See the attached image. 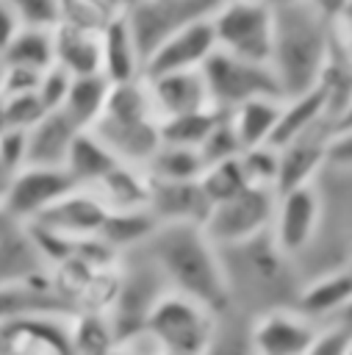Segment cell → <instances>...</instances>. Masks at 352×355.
Instances as JSON below:
<instances>
[{
	"label": "cell",
	"instance_id": "26",
	"mask_svg": "<svg viewBox=\"0 0 352 355\" xmlns=\"http://www.w3.org/2000/svg\"><path fill=\"white\" fill-rule=\"evenodd\" d=\"M116 164L119 161L89 130H80L69 147V155L64 161V172L69 175V180L78 189H94Z\"/></svg>",
	"mask_w": 352,
	"mask_h": 355
},
{
	"label": "cell",
	"instance_id": "4",
	"mask_svg": "<svg viewBox=\"0 0 352 355\" xmlns=\"http://www.w3.org/2000/svg\"><path fill=\"white\" fill-rule=\"evenodd\" d=\"M144 330L158 341L164 352L208 355L219 333V316L191 297L164 291L147 311Z\"/></svg>",
	"mask_w": 352,
	"mask_h": 355
},
{
	"label": "cell",
	"instance_id": "43",
	"mask_svg": "<svg viewBox=\"0 0 352 355\" xmlns=\"http://www.w3.org/2000/svg\"><path fill=\"white\" fill-rule=\"evenodd\" d=\"M341 133H352V92L333 116V136H341Z\"/></svg>",
	"mask_w": 352,
	"mask_h": 355
},
{
	"label": "cell",
	"instance_id": "41",
	"mask_svg": "<svg viewBox=\"0 0 352 355\" xmlns=\"http://www.w3.org/2000/svg\"><path fill=\"white\" fill-rule=\"evenodd\" d=\"M19 31H22V22L17 17L14 3H0V58L8 50V44L17 39Z\"/></svg>",
	"mask_w": 352,
	"mask_h": 355
},
{
	"label": "cell",
	"instance_id": "2",
	"mask_svg": "<svg viewBox=\"0 0 352 355\" xmlns=\"http://www.w3.org/2000/svg\"><path fill=\"white\" fill-rule=\"evenodd\" d=\"M158 269L169 291L191 297L216 316L230 302V275L222 252L208 241L200 225H158L139 247Z\"/></svg>",
	"mask_w": 352,
	"mask_h": 355
},
{
	"label": "cell",
	"instance_id": "18",
	"mask_svg": "<svg viewBox=\"0 0 352 355\" xmlns=\"http://www.w3.org/2000/svg\"><path fill=\"white\" fill-rule=\"evenodd\" d=\"M335 116V100H333V92L319 83L316 89L305 92V94H297V97H288L283 100V108H280V119H277V128L269 139V144L274 150L285 147L288 141L310 133L313 128L324 125V122H333Z\"/></svg>",
	"mask_w": 352,
	"mask_h": 355
},
{
	"label": "cell",
	"instance_id": "3",
	"mask_svg": "<svg viewBox=\"0 0 352 355\" xmlns=\"http://www.w3.org/2000/svg\"><path fill=\"white\" fill-rule=\"evenodd\" d=\"M89 133L119 164L144 169L161 147V122L152 111L147 83L139 78L111 86L105 108Z\"/></svg>",
	"mask_w": 352,
	"mask_h": 355
},
{
	"label": "cell",
	"instance_id": "25",
	"mask_svg": "<svg viewBox=\"0 0 352 355\" xmlns=\"http://www.w3.org/2000/svg\"><path fill=\"white\" fill-rule=\"evenodd\" d=\"M280 108H283L280 97H258V100H249L227 114L241 153L269 144V139L277 128V119H280Z\"/></svg>",
	"mask_w": 352,
	"mask_h": 355
},
{
	"label": "cell",
	"instance_id": "14",
	"mask_svg": "<svg viewBox=\"0 0 352 355\" xmlns=\"http://www.w3.org/2000/svg\"><path fill=\"white\" fill-rule=\"evenodd\" d=\"M47 269L50 266L33 241L30 225L0 208V286L42 277Z\"/></svg>",
	"mask_w": 352,
	"mask_h": 355
},
{
	"label": "cell",
	"instance_id": "23",
	"mask_svg": "<svg viewBox=\"0 0 352 355\" xmlns=\"http://www.w3.org/2000/svg\"><path fill=\"white\" fill-rule=\"evenodd\" d=\"M111 214H130V211H150L152 180L144 169L116 164L94 189H91Z\"/></svg>",
	"mask_w": 352,
	"mask_h": 355
},
{
	"label": "cell",
	"instance_id": "36",
	"mask_svg": "<svg viewBox=\"0 0 352 355\" xmlns=\"http://www.w3.org/2000/svg\"><path fill=\"white\" fill-rule=\"evenodd\" d=\"M69 83H72V75L64 72L61 67H50L39 75L36 80V100L42 103L44 111H61L64 100H67V92H69Z\"/></svg>",
	"mask_w": 352,
	"mask_h": 355
},
{
	"label": "cell",
	"instance_id": "20",
	"mask_svg": "<svg viewBox=\"0 0 352 355\" xmlns=\"http://www.w3.org/2000/svg\"><path fill=\"white\" fill-rule=\"evenodd\" d=\"M352 300V266L330 269L313 280H308L294 300V311L310 319L319 327H327L333 316Z\"/></svg>",
	"mask_w": 352,
	"mask_h": 355
},
{
	"label": "cell",
	"instance_id": "9",
	"mask_svg": "<svg viewBox=\"0 0 352 355\" xmlns=\"http://www.w3.org/2000/svg\"><path fill=\"white\" fill-rule=\"evenodd\" d=\"M319 227H322V194L316 183L277 191L269 239L285 258L305 252L316 239Z\"/></svg>",
	"mask_w": 352,
	"mask_h": 355
},
{
	"label": "cell",
	"instance_id": "32",
	"mask_svg": "<svg viewBox=\"0 0 352 355\" xmlns=\"http://www.w3.org/2000/svg\"><path fill=\"white\" fill-rule=\"evenodd\" d=\"M200 189L205 194V200L211 205L216 202H225L230 197H236L238 191H244L249 183L241 172V164H238V155L230 158V161H219V164H208L200 175Z\"/></svg>",
	"mask_w": 352,
	"mask_h": 355
},
{
	"label": "cell",
	"instance_id": "31",
	"mask_svg": "<svg viewBox=\"0 0 352 355\" xmlns=\"http://www.w3.org/2000/svg\"><path fill=\"white\" fill-rule=\"evenodd\" d=\"M219 119H222V111H216V108L177 116V119H166V122H161V144L200 153V147L205 144V139L211 136V130L216 128Z\"/></svg>",
	"mask_w": 352,
	"mask_h": 355
},
{
	"label": "cell",
	"instance_id": "5",
	"mask_svg": "<svg viewBox=\"0 0 352 355\" xmlns=\"http://www.w3.org/2000/svg\"><path fill=\"white\" fill-rule=\"evenodd\" d=\"M216 50L241 61L269 64L274 39V6L266 0L216 3L211 11Z\"/></svg>",
	"mask_w": 352,
	"mask_h": 355
},
{
	"label": "cell",
	"instance_id": "44",
	"mask_svg": "<svg viewBox=\"0 0 352 355\" xmlns=\"http://www.w3.org/2000/svg\"><path fill=\"white\" fill-rule=\"evenodd\" d=\"M327 327H335V330H341L344 336H352V300L333 316V322H330Z\"/></svg>",
	"mask_w": 352,
	"mask_h": 355
},
{
	"label": "cell",
	"instance_id": "42",
	"mask_svg": "<svg viewBox=\"0 0 352 355\" xmlns=\"http://www.w3.org/2000/svg\"><path fill=\"white\" fill-rule=\"evenodd\" d=\"M327 164L333 166H352V133L333 136L327 147Z\"/></svg>",
	"mask_w": 352,
	"mask_h": 355
},
{
	"label": "cell",
	"instance_id": "40",
	"mask_svg": "<svg viewBox=\"0 0 352 355\" xmlns=\"http://www.w3.org/2000/svg\"><path fill=\"white\" fill-rule=\"evenodd\" d=\"M346 338L341 330L335 327H322L319 338L313 341V347L305 352V355H344V347H346Z\"/></svg>",
	"mask_w": 352,
	"mask_h": 355
},
{
	"label": "cell",
	"instance_id": "11",
	"mask_svg": "<svg viewBox=\"0 0 352 355\" xmlns=\"http://www.w3.org/2000/svg\"><path fill=\"white\" fill-rule=\"evenodd\" d=\"M322 327L294 308H269L249 322L247 344L252 355H305Z\"/></svg>",
	"mask_w": 352,
	"mask_h": 355
},
{
	"label": "cell",
	"instance_id": "1",
	"mask_svg": "<svg viewBox=\"0 0 352 355\" xmlns=\"http://www.w3.org/2000/svg\"><path fill=\"white\" fill-rule=\"evenodd\" d=\"M274 6V39L269 69L280 86L283 100L305 94L324 80L335 19L333 6L313 0H280Z\"/></svg>",
	"mask_w": 352,
	"mask_h": 355
},
{
	"label": "cell",
	"instance_id": "38",
	"mask_svg": "<svg viewBox=\"0 0 352 355\" xmlns=\"http://www.w3.org/2000/svg\"><path fill=\"white\" fill-rule=\"evenodd\" d=\"M0 166L11 175L25 169V130L0 133Z\"/></svg>",
	"mask_w": 352,
	"mask_h": 355
},
{
	"label": "cell",
	"instance_id": "17",
	"mask_svg": "<svg viewBox=\"0 0 352 355\" xmlns=\"http://www.w3.org/2000/svg\"><path fill=\"white\" fill-rule=\"evenodd\" d=\"M333 141V122H324L313 128L310 133L288 141L277 150L280 155V172H277V191L299 189L308 183H316V175L322 166H327V147Z\"/></svg>",
	"mask_w": 352,
	"mask_h": 355
},
{
	"label": "cell",
	"instance_id": "28",
	"mask_svg": "<svg viewBox=\"0 0 352 355\" xmlns=\"http://www.w3.org/2000/svg\"><path fill=\"white\" fill-rule=\"evenodd\" d=\"M108 92H111V83H108L103 75L72 78L61 111H64L80 130H89V128L100 119V114H103V108H105V100H108Z\"/></svg>",
	"mask_w": 352,
	"mask_h": 355
},
{
	"label": "cell",
	"instance_id": "33",
	"mask_svg": "<svg viewBox=\"0 0 352 355\" xmlns=\"http://www.w3.org/2000/svg\"><path fill=\"white\" fill-rule=\"evenodd\" d=\"M61 19L75 28H86L94 33H103V28L122 11V3H97V0H58Z\"/></svg>",
	"mask_w": 352,
	"mask_h": 355
},
{
	"label": "cell",
	"instance_id": "12",
	"mask_svg": "<svg viewBox=\"0 0 352 355\" xmlns=\"http://www.w3.org/2000/svg\"><path fill=\"white\" fill-rule=\"evenodd\" d=\"M108 214L111 211L91 189L75 186L69 194H64L55 205H50L42 216H36L28 225H33L50 236H58L64 241H89V239L100 236Z\"/></svg>",
	"mask_w": 352,
	"mask_h": 355
},
{
	"label": "cell",
	"instance_id": "34",
	"mask_svg": "<svg viewBox=\"0 0 352 355\" xmlns=\"http://www.w3.org/2000/svg\"><path fill=\"white\" fill-rule=\"evenodd\" d=\"M241 172L249 186H263L277 191V172H280V155L272 144H261L252 150H244L238 155Z\"/></svg>",
	"mask_w": 352,
	"mask_h": 355
},
{
	"label": "cell",
	"instance_id": "45",
	"mask_svg": "<svg viewBox=\"0 0 352 355\" xmlns=\"http://www.w3.org/2000/svg\"><path fill=\"white\" fill-rule=\"evenodd\" d=\"M11 172H6L3 166H0V202H3V197H6V191H8V183H11Z\"/></svg>",
	"mask_w": 352,
	"mask_h": 355
},
{
	"label": "cell",
	"instance_id": "15",
	"mask_svg": "<svg viewBox=\"0 0 352 355\" xmlns=\"http://www.w3.org/2000/svg\"><path fill=\"white\" fill-rule=\"evenodd\" d=\"M69 316H30L0 324V355H72Z\"/></svg>",
	"mask_w": 352,
	"mask_h": 355
},
{
	"label": "cell",
	"instance_id": "48",
	"mask_svg": "<svg viewBox=\"0 0 352 355\" xmlns=\"http://www.w3.org/2000/svg\"><path fill=\"white\" fill-rule=\"evenodd\" d=\"M349 266H352V261H349Z\"/></svg>",
	"mask_w": 352,
	"mask_h": 355
},
{
	"label": "cell",
	"instance_id": "35",
	"mask_svg": "<svg viewBox=\"0 0 352 355\" xmlns=\"http://www.w3.org/2000/svg\"><path fill=\"white\" fill-rule=\"evenodd\" d=\"M236 155H241V147H238V139H236V133H233V128H230L227 114H222V119L216 122V128L211 130V136H208L205 144L200 147V158H202V164L208 166V164L230 161V158H236Z\"/></svg>",
	"mask_w": 352,
	"mask_h": 355
},
{
	"label": "cell",
	"instance_id": "29",
	"mask_svg": "<svg viewBox=\"0 0 352 355\" xmlns=\"http://www.w3.org/2000/svg\"><path fill=\"white\" fill-rule=\"evenodd\" d=\"M202 169L205 164L197 150H183V147H169V144H161L158 153L144 166L147 178L158 183H194L200 180Z\"/></svg>",
	"mask_w": 352,
	"mask_h": 355
},
{
	"label": "cell",
	"instance_id": "13",
	"mask_svg": "<svg viewBox=\"0 0 352 355\" xmlns=\"http://www.w3.org/2000/svg\"><path fill=\"white\" fill-rule=\"evenodd\" d=\"M72 189H75V183L69 180V175L64 169L25 166L11 178L0 208L22 222H33Z\"/></svg>",
	"mask_w": 352,
	"mask_h": 355
},
{
	"label": "cell",
	"instance_id": "19",
	"mask_svg": "<svg viewBox=\"0 0 352 355\" xmlns=\"http://www.w3.org/2000/svg\"><path fill=\"white\" fill-rule=\"evenodd\" d=\"M78 133L80 128L64 111H47L36 125L25 130V166L64 169Z\"/></svg>",
	"mask_w": 352,
	"mask_h": 355
},
{
	"label": "cell",
	"instance_id": "10",
	"mask_svg": "<svg viewBox=\"0 0 352 355\" xmlns=\"http://www.w3.org/2000/svg\"><path fill=\"white\" fill-rule=\"evenodd\" d=\"M216 53V39L211 28V14L200 17L169 39H164L141 64V78H161L172 72H200L205 61Z\"/></svg>",
	"mask_w": 352,
	"mask_h": 355
},
{
	"label": "cell",
	"instance_id": "21",
	"mask_svg": "<svg viewBox=\"0 0 352 355\" xmlns=\"http://www.w3.org/2000/svg\"><path fill=\"white\" fill-rule=\"evenodd\" d=\"M211 211L200 183H158L152 180L150 214L158 225H202Z\"/></svg>",
	"mask_w": 352,
	"mask_h": 355
},
{
	"label": "cell",
	"instance_id": "39",
	"mask_svg": "<svg viewBox=\"0 0 352 355\" xmlns=\"http://www.w3.org/2000/svg\"><path fill=\"white\" fill-rule=\"evenodd\" d=\"M161 352H164V349L158 347V341H155L144 327H139V330L122 336L111 355H161Z\"/></svg>",
	"mask_w": 352,
	"mask_h": 355
},
{
	"label": "cell",
	"instance_id": "8",
	"mask_svg": "<svg viewBox=\"0 0 352 355\" xmlns=\"http://www.w3.org/2000/svg\"><path fill=\"white\" fill-rule=\"evenodd\" d=\"M216 8V3L208 0H136V3H122V17L130 28V36L136 42V50L144 58L175 31L183 25L208 17Z\"/></svg>",
	"mask_w": 352,
	"mask_h": 355
},
{
	"label": "cell",
	"instance_id": "16",
	"mask_svg": "<svg viewBox=\"0 0 352 355\" xmlns=\"http://www.w3.org/2000/svg\"><path fill=\"white\" fill-rule=\"evenodd\" d=\"M141 80L147 83V94H150L158 122L213 108L205 80H202V72H172V75L141 78Z\"/></svg>",
	"mask_w": 352,
	"mask_h": 355
},
{
	"label": "cell",
	"instance_id": "46",
	"mask_svg": "<svg viewBox=\"0 0 352 355\" xmlns=\"http://www.w3.org/2000/svg\"><path fill=\"white\" fill-rule=\"evenodd\" d=\"M344 355H352V336L346 338V347H344Z\"/></svg>",
	"mask_w": 352,
	"mask_h": 355
},
{
	"label": "cell",
	"instance_id": "7",
	"mask_svg": "<svg viewBox=\"0 0 352 355\" xmlns=\"http://www.w3.org/2000/svg\"><path fill=\"white\" fill-rule=\"evenodd\" d=\"M211 105L222 114H230L233 108L258 100V97H280V86L269 69V64H252V61H241L225 53H213L205 67L200 69Z\"/></svg>",
	"mask_w": 352,
	"mask_h": 355
},
{
	"label": "cell",
	"instance_id": "47",
	"mask_svg": "<svg viewBox=\"0 0 352 355\" xmlns=\"http://www.w3.org/2000/svg\"><path fill=\"white\" fill-rule=\"evenodd\" d=\"M161 355H180V352H161Z\"/></svg>",
	"mask_w": 352,
	"mask_h": 355
},
{
	"label": "cell",
	"instance_id": "27",
	"mask_svg": "<svg viewBox=\"0 0 352 355\" xmlns=\"http://www.w3.org/2000/svg\"><path fill=\"white\" fill-rule=\"evenodd\" d=\"M67 338L72 355H111L119 333L111 313H75L67 319Z\"/></svg>",
	"mask_w": 352,
	"mask_h": 355
},
{
	"label": "cell",
	"instance_id": "30",
	"mask_svg": "<svg viewBox=\"0 0 352 355\" xmlns=\"http://www.w3.org/2000/svg\"><path fill=\"white\" fill-rule=\"evenodd\" d=\"M0 67H19L28 72H44L53 67V31L22 28L0 58Z\"/></svg>",
	"mask_w": 352,
	"mask_h": 355
},
{
	"label": "cell",
	"instance_id": "24",
	"mask_svg": "<svg viewBox=\"0 0 352 355\" xmlns=\"http://www.w3.org/2000/svg\"><path fill=\"white\" fill-rule=\"evenodd\" d=\"M53 64L72 78L100 75V33L58 22L53 31Z\"/></svg>",
	"mask_w": 352,
	"mask_h": 355
},
{
	"label": "cell",
	"instance_id": "37",
	"mask_svg": "<svg viewBox=\"0 0 352 355\" xmlns=\"http://www.w3.org/2000/svg\"><path fill=\"white\" fill-rule=\"evenodd\" d=\"M14 8L22 28H33V31H55L61 19L58 0H22V3H14Z\"/></svg>",
	"mask_w": 352,
	"mask_h": 355
},
{
	"label": "cell",
	"instance_id": "6",
	"mask_svg": "<svg viewBox=\"0 0 352 355\" xmlns=\"http://www.w3.org/2000/svg\"><path fill=\"white\" fill-rule=\"evenodd\" d=\"M274 205H277V191L274 189L247 186L236 197L211 205V211H208V216L200 227L219 252L225 247L241 250L249 241L269 233Z\"/></svg>",
	"mask_w": 352,
	"mask_h": 355
},
{
	"label": "cell",
	"instance_id": "22",
	"mask_svg": "<svg viewBox=\"0 0 352 355\" xmlns=\"http://www.w3.org/2000/svg\"><path fill=\"white\" fill-rule=\"evenodd\" d=\"M100 75L111 86L141 78V55L136 50V42L130 36L122 11L100 33Z\"/></svg>",
	"mask_w": 352,
	"mask_h": 355
}]
</instances>
